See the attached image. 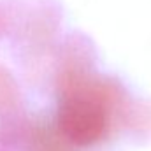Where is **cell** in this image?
Listing matches in <instances>:
<instances>
[{
  "instance_id": "obj_1",
  "label": "cell",
  "mask_w": 151,
  "mask_h": 151,
  "mask_svg": "<svg viewBox=\"0 0 151 151\" xmlns=\"http://www.w3.org/2000/svg\"><path fill=\"white\" fill-rule=\"evenodd\" d=\"M104 125V116L95 100L88 97L76 99L72 106L65 111V127L67 132L79 142L93 141Z\"/></svg>"
}]
</instances>
